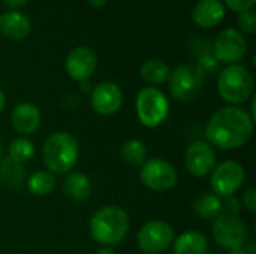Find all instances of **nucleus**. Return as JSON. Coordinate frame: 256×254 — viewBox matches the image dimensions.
Returning <instances> with one entry per match:
<instances>
[{
	"label": "nucleus",
	"instance_id": "obj_1",
	"mask_svg": "<svg viewBox=\"0 0 256 254\" xmlns=\"http://www.w3.org/2000/svg\"><path fill=\"white\" fill-rule=\"evenodd\" d=\"M254 118L238 106H224L213 112L206 126L207 142L220 150H237L254 135Z\"/></svg>",
	"mask_w": 256,
	"mask_h": 254
},
{
	"label": "nucleus",
	"instance_id": "obj_2",
	"mask_svg": "<svg viewBox=\"0 0 256 254\" xmlns=\"http://www.w3.org/2000/svg\"><path fill=\"white\" fill-rule=\"evenodd\" d=\"M129 229L130 219L120 207H102L90 219L92 238L105 247L118 246L128 237Z\"/></svg>",
	"mask_w": 256,
	"mask_h": 254
},
{
	"label": "nucleus",
	"instance_id": "obj_3",
	"mask_svg": "<svg viewBox=\"0 0 256 254\" xmlns=\"http://www.w3.org/2000/svg\"><path fill=\"white\" fill-rule=\"evenodd\" d=\"M80 157V145L69 132H56L46 138L42 147V160L51 174H69Z\"/></svg>",
	"mask_w": 256,
	"mask_h": 254
},
{
	"label": "nucleus",
	"instance_id": "obj_4",
	"mask_svg": "<svg viewBox=\"0 0 256 254\" xmlns=\"http://www.w3.org/2000/svg\"><path fill=\"white\" fill-rule=\"evenodd\" d=\"M254 76L242 64H228L218 76V93L231 106L246 103L254 96Z\"/></svg>",
	"mask_w": 256,
	"mask_h": 254
},
{
	"label": "nucleus",
	"instance_id": "obj_5",
	"mask_svg": "<svg viewBox=\"0 0 256 254\" xmlns=\"http://www.w3.org/2000/svg\"><path fill=\"white\" fill-rule=\"evenodd\" d=\"M136 117L148 129H154L165 121L170 112L166 96L156 87H146L136 96Z\"/></svg>",
	"mask_w": 256,
	"mask_h": 254
},
{
	"label": "nucleus",
	"instance_id": "obj_6",
	"mask_svg": "<svg viewBox=\"0 0 256 254\" xmlns=\"http://www.w3.org/2000/svg\"><path fill=\"white\" fill-rule=\"evenodd\" d=\"M206 76L195 64H182L168 78L171 96L178 102H192L202 91Z\"/></svg>",
	"mask_w": 256,
	"mask_h": 254
},
{
	"label": "nucleus",
	"instance_id": "obj_7",
	"mask_svg": "<svg viewBox=\"0 0 256 254\" xmlns=\"http://www.w3.org/2000/svg\"><path fill=\"white\" fill-rule=\"evenodd\" d=\"M214 241L226 250H236L246 246L249 240L248 223L240 216L220 214L214 219L212 226Z\"/></svg>",
	"mask_w": 256,
	"mask_h": 254
},
{
	"label": "nucleus",
	"instance_id": "obj_8",
	"mask_svg": "<svg viewBox=\"0 0 256 254\" xmlns=\"http://www.w3.org/2000/svg\"><path fill=\"white\" fill-rule=\"evenodd\" d=\"M176 240L174 228L162 220H152L146 223L138 232V246L147 254L166 252Z\"/></svg>",
	"mask_w": 256,
	"mask_h": 254
},
{
	"label": "nucleus",
	"instance_id": "obj_9",
	"mask_svg": "<svg viewBox=\"0 0 256 254\" xmlns=\"http://www.w3.org/2000/svg\"><path fill=\"white\" fill-rule=\"evenodd\" d=\"M176 168L164 159H148L140 171L141 183L153 192H168L177 184Z\"/></svg>",
	"mask_w": 256,
	"mask_h": 254
},
{
	"label": "nucleus",
	"instance_id": "obj_10",
	"mask_svg": "<svg viewBox=\"0 0 256 254\" xmlns=\"http://www.w3.org/2000/svg\"><path fill=\"white\" fill-rule=\"evenodd\" d=\"M244 178V169L238 162L225 160L220 165L214 166V169L212 171L210 183L214 195H218L219 198H230L242 189Z\"/></svg>",
	"mask_w": 256,
	"mask_h": 254
},
{
	"label": "nucleus",
	"instance_id": "obj_11",
	"mask_svg": "<svg viewBox=\"0 0 256 254\" xmlns=\"http://www.w3.org/2000/svg\"><path fill=\"white\" fill-rule=\"evenodd\" d=\"M212 49L218 61L225 64H238L248 52V40L238 30L226 28L216 36Z\"/></svg>",
	"mask_w": 256,
	"mask_h": 254
},
{
	"label": "nucleus",
	"instance_id": "obj_12",
	"mask_svg": "<svg viewBox=\"0 0 256 254\" xmlns=\"http://www.w3.org/2000/svg\"><path fill=\"white\" fill-rule=\"evenodd\" d=\"M184 166L196 178L207 177L216 166V153L207 141H194L184 153Z\"/></svg>",
	"mask_w": 256,
	"mask_h": 254
},
{
	"label": "nucleus",
	"instance_id": "obj_13",
	"mask_svg": "<svg viewBox=\"0 0 256 254\" xmlns=\"http://www.w3.org/2000/svg\"><path fill=\"white\" fill-rule=\"evenodd\" d=\"M98 67V57L96 54L87 46H76L74 48L64 61V69L68 75L75 81H88L92 75L96 72Z\"/></svg>",
	"mask_w": 256,
	"mask_h": 254
},
{
	"label": "nucleus",
	"instance_id": "obj_14",
	"mask_svg": "<svg viewBox=\"0 0 256 254\" xmlns=\"http://www.w3.org/2000/svg\"><path fill=\"white\" fill-rule=\"evenodd\" d=\"M123 105L122 88L110 81L98 84L92 90V106L100 115H112Z\"/></svg>",
	"mask_w": 256,
	"mask_h": 254
},
{
	"label": "nucleus",
	"instance_id": "obj_15",
	"mask_svg": "<svg viewBox=\"0 0 256 254\" xmlns=\"http://www.w3.org/2000/svg\"><path fill=\"white\" fill-rule=\"evenodd\" d=\"M40 121V111L38 109L36 105L28 102L18 103L10 112V124L16 130V133L22 136L33 135L39 129Z\"/></svg>",
	"mask_w": 256,
	"mask_h": 254
},
{
	"label": "nucleus",
	"instance_id": "obj_16",
	"mask_svg": "<svg viewBox=\"0 0 256 254\" xmlns=\"http://www.w3.org/2000/svg\"><path fill=\"white\" fill-rule=\"evenodd\" d=\"M225 6L220 0H200L192 9V19L201 28H213L222 22Z\"/></svg>",
	"mask_w": 256,
	"mask_h": 254
},
{
	"label": "nucleus",
	"instance_id": "obj_17",
	"mask_svg": "<svg viewBox=\"0 0 256 254\" xmlns=\"http://www.w3.org/2000/svg\"><path fill=\"white\" fill-rule=\"evenodd\" d=\"M32 30L30 19L20 10H8L0 15V33L12 40H21Z\"/></svg>",
	"mask_w": 256,
	"mask_h": 254
},
{
	"label": "nucleus",
	"instance_id": "obj_18",
	"mask_svg": "<svg viewBox=\"0 0 256 254\" xmlns=\"http://www.w3.org/2000/svg\"><path fill=\"white\" fill-rule=\"evenodd\" d=\"M63 192L69 199L75 202H84L92 195L90 178L84 172L70 171L63 181Z\"/></svg>",
	"mask_w": 256,
	"mask_h": 254
},
{
	"label": "nucleus",
	"instance_id": "obj_19",
	"mask_svg": "<svg viewBox=\"0 0 256 254\" xmlns=\"http://www.w3.org/2000/svg\"><path fill=\"white\" fill-rule=\"evenodd\" d=\"M174 254H204L208 252V241L204 234L188 231L172 243Z\"/></svg>",
	"mask_w": 256,
	"mask_h": 254
},
{
	"label": "nucleus",
	"instance_id": "obj_20",
	"mask_svg": "<svg viewBox=\"0 0 256 254\" xmlns=\"http://www.w3.org/2000/svg\"><path fill=\"white\" fill-rule=\"evenodd\" d=\"M26 181V171L22 165L9 157L0 159V186L8 189H20Z\"/></svg>",
	"mask_w": 256,
	"mask_h": 254
},
{
	"label": "nucleus",
	"instance_id": "obj_21",
	"mask_svg": "<svg viewBox=\"0 0 256 254\" xmlns=\"http://www.w3.org/2000/svg\"><path fill=\"white\" fill-rule=\"evenodd\" d=\"M171 75L170 66L160 58H150L141 66V78L153 85H159L168 81Z\"/></svg>",
	"mask_w": 256,
	"mask_h": 254
},
{
	"label": "nucleus",
	"instance_id": "obj_22",
	"mask_svg": "<svg viewBox=\"0 0 256 254\" xmlns=\"http://www.w3.org/2000/svg\"><path fill=\"white\" fill-rule=\"evenodd\" d=\"M194 210L201 219H216L222 214V198L214 193H202L196 198Z\"/></svg>",
	"mask_w": 256,
	"mask_h": 254
},
{
	"label": "nucleus",
	"instance_id": "obj_23",
	"mask_svg": "<svg viewBox=\"0 0 256 254\" xmlns=\"http://www.w3.org/2000/svg\"><path fill=\"white\" fill-rule=\"evenodd\" d=\"M56 187V177L48 171H36L27 180V189L33 196H46Z\"/></svg>",
	"mask_w": 256,
	"mask_h": 254
},
{
	"label": "nucleus",
	"instance_id": "obj_24",
	"mask_svg": "<svg viewBox=\"0 0 256 254\" xmlns=\"http://www.w3.org/2000/svg\"><path fill=\"white\" fill-rule=\"evenodd\" d=\"M8 153H9V159L22 165L26 162H30L33 157H34V153H36V148H34V144L28 139V138H16L14 139L10 144H9V148H8Z\"/></svg>",
	"mask_w": 256,
	"mask_h": 254
},
{
	"label": "nucleus",
	"instance_id": "obj_25",
	"mask_svg": "<svg viewBox=\"0 0 256 254\" xmlns=\"http://www.w3.org/2000/svg\"><path fill=\"white\" fill-rule=\"evenodd\" d=\"M120 154H122V159L132 166H140L147 160V148L144 142L138 139H130L124 142L122 145Z\"/></svg>",
	"mask_w": 256,
	"mask_h": 254
},
{
	"label": "nucleus",
	"instance_id": "obj_26",
	"mask_svg": "<svg viewBox=\"0 0 256 254\" xmlns=\"http://www.w3.org/2000/svg\"><path fill=\"white\" fill-rule=\"evenodd\" d=\"M238 28L242 34H255L256 31V13L250 9L246 12H242L237 19Z\"/></svg>",
	"mask_w": 256,
	"mask_h": 254
},
{
	"label": "nucleus",
	"instance_id": "obj_27",
	"mask_svg": "<svg viewBox=\"0 0 256 254\" xmlns=\"http://www.w3.org/2000/svg\"><path fill=\"white\" fill-rule=\"evenodd\" d=\"M240 202L234 198H225V201H222V214H230V216H240Z\"/></svg>",
	"mask_w": 256,
	"mask_h": 254
},
{
	"label": "nucleus",
	"instance_id": "obj_28",
	"mask_svg": "<svg viewBox=\"0 0 256 254\" xmlns=\"http://www.w3.org/2000/svg\"><path fill=\"white\" fill-rule=\"evenodd\" d=\"M226 6L234 12H246L255 6L256 0H225Z\"/></svg>",
	"mask_w": 256,
	"mask_h": 254
},
{
	"label": "nucleus",
	"instance_id": "obj_29",
	"mask_svg": "<svg viewBox=\"0 0 256 254\" xmlns=\"http://www.w3.org/2000/svg\"><path fill=\"white\" fill-rule=\"evenodd\" d=\"M243 205L244 208L250 213L255 214L256 213V189L255 187H249L244 195H243Z\"/></svg>",
	"mask_w": 256,
	"mask_h": 254
},
{
	"label": "nucleus",
	"instance_id": "obj_30",
	"mask_svg": "<svg viewBox=\"0 0 256 254\" xmlns=\"http://www.w3.org/2000/svg\"><path fill=\"white\" fill-rule=\"evenodd\" d=\"M27 1H28V0H3L4 6L9 7V10H18L20 7L26 6Z\"/></svg>",
	"mask_w": 256,
	"mask_h": 254
},
{
	"label": "nucleus",
	"instance_id": "obj_31",
	"mask_svg": "<svg viewBox=\"0 0 256 254\" xmlns=\"http://www.w3.org/2000/svg\"><path fill=\"white\" fill-rule=\"evenodd\" d=\"M228 254H255V246L254 244H249V246H244L242 249L230 250Z\"/></svg>",
	"mask_w": 256,
	"mask_h": 254
},
{
	"label": "nucleus",
	"instance_id": "obj_32",
	"mask_svg": "<svg viewBox=\"0 0 256 254\" xmlns=\"http://www.w3.org/2000/svg\"><path fill=\"white\" fill-rule=\"evenodd\" d=\"M88 1V4H92L93 7H102L108 0H87Z\"/></svg>",
	"mask_w": 256,
	"mask_h": 254
},
{
	"label": "nucleus",
	"instance_id": "obj_33",
	"mask_svg": "<svg viewBox=\"0 0 256 254\" xmlns=\"http://www.w3.org/2000/svg\"><path fill=\"white\" fill-rule=\"evenodd\" d=\"M4 106H6V96H4V93L2 91V88H0V114L3 112Z\"/></svg>",
	"mask_w": 256,
	"mask_h": 254
},
{
	"label": "nucleus",
	"instance_id": "obj_34",
	"mask_svg": "<svg viewBox=\"0 0 256 254\" xmlns=\"http://www.w3.org/2000/svg\"><path fill=\"white\" fill-rule=\"evenodd\" d=\"M96 254H117L112 249H110V247H104V249H99Z\"/></svg>",
	"mask_w": 256,
	"mask_h": 254
},
{
	"label": "nucleus",
	"instance_id": "obj_35",
	"mask_svg": "<svg viewBox=\"0 0 256 254\" xmlns=\"http://www.w3.org/2000/svg\"><path fill=\"white\" fill-rule=\"evenodd\" d=\"M2 154H3V148H2V144H0V157H2Z\"/></svg>",
	"mask_w": 256,
	"mask_h": 254
},
{
	"label": "nucleus",
	"instance_id": "obj_36",
	"mask_svg": "<svg viewBox=\"0 0 256 254\" xmlns=\"http://www.w3.org/2000/svg\"><path fill=\"white\" fill-rule=\"evenodd\" d=\"M204 254H214V253H210V252H206V253Z\"/></svg>",
	"mask_w": 256,
	"mask_h": 254
}]
</instances>
